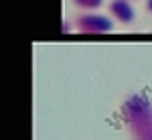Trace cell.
Here are the masks:
<instances>
[{
    "label": "cell",
    "instance_id": "cell-1",
    "mask_svg": "<svg viewBox=\"0 0 152 140\" xmlns=\"http://www.w3.org/2000/svg\"><path fill=\"white\" fill-rule=\"evenodd\" d=\"M120 116L130 140H152V102L146 95H128L120 106Z\"/></svg>",
    "mask_w": 152,
    "mask_h": 140
},
{
    "label": "cell",
    "instance_id": "cell-2",
    "mask_svg": "<svg viewBox=\"0 0 152 140\" xmlns=\"http://www.w3.org/2000/svg\"><path fill=\"white\" fill-rule=\"evenodd\" d=\"M73 31L79 35H107L114 31V18L95 14V12H79L71 18Z\"/></svg>",
    "mask_w": 152,
    "mask_h": 140
},
{
    "label": "cell",
    "instance_id": "cell-3",
    "mask_svg": "<svg viewBox=\"0 0 152 140\" xmlns=\"http://www.w3.org/2000/svg\"><path fill=\"white\" fill-rule=\"evenodd\" d=\"M107 12L120 24H130L136 18V10L132 6V0H110Z\"/></svg>",
    "mask_w": 152,
    "mask_h": 140
},
{
    "label": "cell",
    "instance_id": "cell-4",
    "mask_svg": "<svg viewBox=\"0 0 152 140\" xmlns=\"http://www.w3.org/2000/svg\"><path fill=\"white\" fill-rule=\"evenodd\" d=\"M71 2L75 8H79L83 12H94L104 4V0H71Z\"/></svg>",
    "mask_w": 152,
    "mask_h": 140
},
{
    "label": "cell",
    "instance_id": "cell-5",
    "mask_svg": "<svg viewBox=\"0 0 152 140\" xmlns=\"http://www.w3.org/2000/svg\"><path fill=\"white\" fill-rule=\"evenodd\" d=\"M69 31H73V23L71 21H65V23L61 24V33H69Z\"/></svg>",
    "mask_w": 152,
    "mask_h": 140
},
{
    "label": "cell",
    "instance_id": "cell-6",
    "mask_svg": "<svg viewBox=\"0 0 152 140\" xmlns=\"http://www.w3.org/2000/svg\"><path fill=\"white\" fill-rule=\"evenodd\" d=\"M146 10L152 14V0H146Z\"/></svg>",
    "mask_w": 152,
    "mask_h": 140
}]
</instances>
